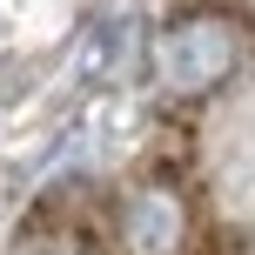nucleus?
<instances>
[{
  "label": "nucleus",
  "instance_id": "obj_3",
  "mask_svg": "<svg viewBox=\"0 0 255 255\" xmlns=\"http://www.w3.org/2000/svg\"><path fill=\"white\" fill-rule=\"evenodd\" d=\"M13 255H94V249H88V235L67 229V222H34V229L13 242Z\"/></svg>",
  "mask_w": 255,
  "mask_h": 255
},
{
  "label": "nucleus",
  "instance_id": "obj_4",
  "mask_svg": "<svg viewBox=\"0 0 255 255\" xmlns=\"http://www.w3.org/2000/svg\"><path fill=\"white\" fill-rule=\"evenodd\" d=\"M0 94H7V67H0Z\"/></svg>",
  "mask_w": 255,
  "mask_h": 255
},
{
  "label": "nucleus",
  "instance_id": "obj_1",
  "mask_svg": "<svg viewBox=\"0 0 255 255\" xmlns=\"http://www.w3.org/2000/svg\"><path fill=\"white\" fill-rule=\"evenodd\" d=\"M148 61H154L161 94H175V101H202V94L229 88L235 67L249 61V27L235 20L229 7H188V13H175V20L154 34Z\"/></svg>",
  "mask_w": 255,
  "mask_h": 255
},
{
  "label": "nucleus",
  "instance_id": "obj_2",
  "mask_svg": "<svg viewBox=\"0 0 255 255\" xmlns=\"http://www.w3.org/2000/svg\"><path fill=\"white\" fill-rule=\"evenodd\" d=\"M195 215L175 181H134L115 202V249L121 255H188Z\"/></svg>",
  "mask_w": 255,
  "mask_h": 255
}]
</instances>
